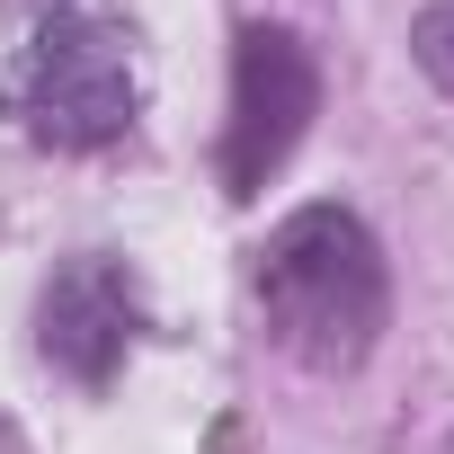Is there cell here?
I'll return each instance as SVG.
<instances>
[{"instance_id": "cell-1", "label": "cell", "mask_w": 454, "mask_h": 454, "mask_svg": "<svg viewBox=\"0 0 454 454\" xmlns=\"http://www.w3.org/2000/svg\"><path fill=\"white\" fill-rule=\"evenodd\" d=\"M0 116L45 152H98L143 116V54L107 0H10Z\"/></svg>"}, {"instance_id": "cell-2", "label": "cell", "mask_w": 454, "mask_h": 454, "mask_svg": "<svg viewBox=\"0 0 454 454\" xmlns=\"http://www.w3.org/2000/svg\"><path fill=\"white\" fill-rule=\"evenodd\" d=\"M250 294H259L268 339L303 374H356L383 339V312H392L383 250L348 205L286 214L268 232V250H259V268H250Z\"/></svg>"}, {"instance_id": "cell-3", "label": "cell", "mask_w": 454, "mask_h": 454, "mask_svg": "<svg viewBox=\"0 0 454 454\" xmlns=\"http://www.w3.org/2000/svg\"><path fill=\"white\" fill-rule=\"evenodd\" d=\"M321 116V72H312V54L286 36V27H250L241 36V54H232V116H223V187L232 196H259L286 160H294V143H303V125Z\"/></svg>"}, {"instance_id": "cell-4", "label": "cell", "mask_w": 454, "mask_h": 454, "mask_svg": "<svg viewBox=\"0 0 454 454\" xmlns=\"http://www.w3.org/2000/svg\"><path fill=\"white\" fill-rule=\"evenodd\" d=\"M143 330V294H134V268L107 259V250H81L45 277L36 294V356L54 374H72L81 392H107L125 348Z\"/></svg>"}, {"instance_id": "cell-5", "label": "cell", "mask_w": 454, "mask_h": 454, "mask_svg": "<svg viewBox=\"0 0 454 454\" xmlns=\"http://www.w3.org/2000/svg\"><path fill=\"white\" fill-rule=\"evenodd\" d=\"M410 54H419V72L454 98V0H436V10H419V27H410Z\"/></svg>"}, {"instance_id": "cell-6", "label": "cell", "mask_w": 454, "mask_h": 454, "mask_svg": "<svg viewBox=\"0 0 454 454\" xmlns=\"http://www.w3.org/2000/svg\"><path fill=\"white\" fill-rule=\"evenodd\" d=\"M436 454H454V436H445V445H436Z\"/></svg>"}]
</instances>
